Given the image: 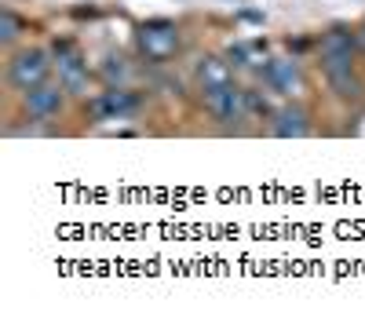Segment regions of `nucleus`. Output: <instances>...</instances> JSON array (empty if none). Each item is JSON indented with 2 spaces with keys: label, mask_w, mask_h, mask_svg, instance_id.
<instances>
[{
  "label": "nucleus",
  "mask_w": 365,
  "mask_h": 321,
  "mask_svg": "<svg viewBox=\"0 0 365 321\" xmlns=\"http://www.w3.org/2000/svg\"><path fill=\"white\" fill-rule=\"evenodd\" d=\"M358 29L336 22V26H329L322 41H318V51H322V73L332 88V95L344 99V102H354L361 99L365 92V84L358 77Z\"/></svg>",
  "instance_id": "f257e3e1"
},
{
  "label": "nucleus",
  "mask_w": 365,
  "mask_h": 321,
  "mask_svg": "<svg viewBox=\"0 0 365 321\" xmlns=\"http://www.w3.org/2000/svg\"><path fill=\"white\" fill-rule=\"evenodd\" d=\"M135 48L146 63H168L172 55H179L182 37H179V26L168 19H150L135 29Z\"/></svg>",
  "instance_id": "f03ea898"
},
{
  "label": "nucleus",
  "mask_w": 365,
  "mask_h": 321,
  "mask_svg": "<svg viewBox=\"0 0 365 321\" xmlns=\"http://www.w3.org/2000/svg\"><path fill=\"white\" fill-rule=\"evenodd\" d=\"M51 55H55V73H58V88L66 95H88V63H84V51L73 44V41H55L51 44Z\"/></svg>",
  "instance_id": "7ed1b4c3"
},
{
  "label": "nucleus",
  "mask_w": 365,
  "mask_h": 321,
  "mask_svg": "<svg viewBox=\"0 0 365 321\" xmlns=\"http://www.w3.org/2000/svg\"><path fill=\"white\" fill-rule=\"evenodd\" d=\"M55 70V63L48 58V51L41 48H26V51H15L11 63H8V84L15 92H29L37 84H48V73Z\"/></svg>",
  "instance_id": "20e7f679"
},
{
  "label": "nucleus",
  "mask_w": 365,
  "mask_h": 321,
  "mask_svg": "<svg viewBox=\"0 0 365 321\" xmlns=\"http://www.w3.org/2000/svg\"><path fill=\"white\" fill-rule=\"evenodd\" d=\"M139 106H143V99L135 92H128V88H120V84H110L106 92H99L88 102V113L96 117V121H125V117H132Z\"/></svg>",
  "instance_id": "39448f33"
},
{
  "label": "nucleus",
  "mask_w": 365,
  "mask_h": 321,
  "mask_svg": "<svg viewBox=\"0 0 365 321\" xmlns=\"http://www.w3.org/2000/svg\"><path fill=\"white\" fill-rule=\"evenodd\" d=\"M205 106H208V113L216 117L223 128H234V125H241V121H249V113H252V110H249V92H245L241 84H230V88H223V92L208 95Z\"/></svg>",
  "instance_id": "423d86ee"
},
{
  "label": "nucleus",
  "mask_w": 365,
  "mask_h": 321,
  "mask_svg": "<svg viewBox=\"0 0 365 321\" xmlns=\"http://www.w3.org/2000/svg\"><path fill=\"white\" fill-rule=\"evenodd\" d=\"M259 77H263V84L270 88V92H278L285 99H292L303 88V70H299L296 58H263Z\"/></svg>",
  "instance_id": "0eeeda50"
},
{
  "label": "nucleus",
  "mask_w": 365,
  "mask_h": 321,
  "mask_svg": "<svg viewBox=\"0 0 365 321\" xmlns=\"http://www.w3.org/2000/svg\"><path fill=\"white\" fill-rule=\"evenodd\" d=\"M194 80H197L201 99H208V95L223 92V88L237 84L234 80V66L227 63V58H220V55H205L201 63H197V70H194Z\"/></svg>",
  "instance_id": "6e6552de"
},
{
  "label": "nucleus",
  "mask_w": 365,
  "mask_h": 321,
  "mask_svg": "<svg viewBox=\"0 0 365 321\" xmlns=\"http://www.w3.org/2000/svg\"><path fill=\"white\" fill-rule=\"evenodd\" d=\"M63 106H66V95L51 84H37L29 92H22V110L29 113V121H51V117L63 113Z\"/></svg>",
  "instance_id": "1a4fd4ad"
},
{
  "label": "nucleus",
  "mask_w": 365,
  "mask_h": 321,
  "mask_svg": "<svg viewBox=\"0 0 365 321\" xmlns=\"http://www.w3.org/2000/svg\"><path fill=\"white\" fill-rule=\"evenodd\" d=\"M270 132L278 139H303L311 132V113L299 102H285V106H278L270 113Z\"/></svg>",
  "instance_id": "9d476101"
},
{
  "label": "nucleus",
  "mask_w": 365,
  "mask_h": 321,
  "mask_svg": "<svg viewBox=\"0 0 365 321\" xmlns=\"http://www.w3.org/2000/svg\"><path fill=\"white\" fill-rule=\"evenodd\" d=\"M259 55H267V41H241V44H230V48H227V63H230L234 70L256 66Z\"/></svg>",
  "instance_id": "9b49d317"
},
{
  "label": "nucleus",
  "mask_w": 365,
  "mask_h": 321,
  "mask_svg": "<svg viewBox=\"0 0 365 321\" xmlns=\"http://www.w3.org/2000/svg\"><path fill=\"white\" fill-rule=\"evenodd\" d=\"M19 33H22V19H19L11 8H0V41L11 44Z\"/></svg>",
  "instance_id": "f8f14e48"
},
{
  "label": "nucleus",
  "mask_w": 365,
  "mask_h": 321,
  "mask_svg": "<svg viewBox=\"0 0 365 321\" xmlns=\"http://www.w3.org/2000/svg\"><path fill=\"white\" fill-rule=\"evenodd\" d=\"M125 73H128V66H125V58H120V55H106V63H103V77L110 80V84H120V80H125Z\"/></svg>",
  "instance_id": "ddd939ff"
},
{
  "label": "nucleus",
  "mask_w": 365,
  "mask_h": 321,
  "mask_svg": "<svg viewBox=\"0 0 365 321\" xmlns=\"http://www.w3.org/2000/svg\"><path fill=\"white\" fill-rule=\"evenodd\" d=\"M241 19L245 22H263V11H241Z\"/></svg>",
  "instance_id": "4468645a"
},
{
  "label": "nucleus",
  "mask_w": 365,
  "mask_h": 321,
  "mask_svg": "<svg viewBox=\"0 0 365 321\" xmlns=\"http://www.w3.org/2000/svg\"><path fill=\"white\" fill-rule=\"evenodd\" d=\"M358 44H361V51H365V22L358 26Z\"/></svg>",
  "instance_id": "2eb2a0df"
}]
</instances>
